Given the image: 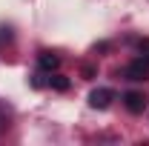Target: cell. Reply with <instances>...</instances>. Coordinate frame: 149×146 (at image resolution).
Returning a JSON list of instances; mask_svg holds the SVG:
<instances>
[{
    "instance_id": "obj_3",
    "label": "cell",
    "mask_w": 149,
    "mask_h": 146,
    "mask_svg": "<svg viewBox=\"0 0 149 146\" xmlns=\"http://www.w3.org/2000/svg\"><path fill=\"white\" fill-rule=\"evenodd\" d=\"M123 103H126V109H129L132 115H141V112L146 109V97H143L141 92H126V95H123Z\"/></svg>"
},
{
    "instance_id": "obj_2",
    "label": "cell",
    "mask_w": 149,
    "mask_h": 146,
    "mask_svg": "<svg viewBox=\"0 0 149 146\" xmlns=\"http://www.w3.org/2000/svg\"><path fill=\"white\" fill-rule=\"evenodd\" d=\"M115 100V92L112 89H95L89 95V106L92 109H109V103Z\"/></svg>"
},
{
    "instance_id": "obj_4",
    "label": "cell",
    "mask_w": 149,
    "mask_h": 146,
    "mask_svg": "<svg viewBox=\"0 0 149 146\" xmlns=\"http://www.w3.org/2000/svg\"><path fill=\"white\" fill-rule=\"evenodd\" d=\"M37 66L46 69V72H55L57 66H60V57H57L55 52H40V55H37Z\"/></svg>"
},
{
    "instance_id": "obj_6",
    "label": "cell",
    "mask_w": 149,
    "mask_h": 146,
    "mask_svg": "<svg viewBox=\"0 0 149 146\" xmlns=\"http://www.w3.org/2000/svg\"><path fill=\"white\" fill-rule=\"evenodd\" d=\"M141 55L143 60H149V40H141Z\"/></svg>"
},
{
    "instance_id": "obj_5",
    "label": "cell",
    "mask_w": 149,
    "mask_h": 146,
    "mask_svg": "<svg viewBox=\"0 0 149 146\" xmlns=\"http://www.w3.org/2000/svg\"><path fill=\"white\" fill-rule=\"evenodd\" d=\"M49 86L57 89V92H66V89H69V77H63V74H52V77H49Z\"/></svg>"
},
{
    "instance_id": "obj_1",
    "label": "cell",
    "mask_w": 149,
    "mask_h": 146,
    "mask_svg": "<svg viewBox=\"0 0 149 146\" xmlns=\"http://www.w3.org/2000/svg\"><path fill=\"white\" fill-rule=\"evenodd\" d=\"M123 77H126V80H146L149 77V60H143V57L132 60L129 66L123 69Z\"/></svg>"
}]
</instances>
